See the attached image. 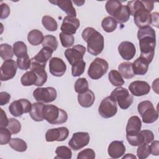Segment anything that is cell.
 I'll list each match as a JSON object with an SVG mask.
<instances>
[{
  "label": "cell",
  "instance_id": "cell-13",
  "mask_svg": "<svg viewBox=\"0 0 159 159\" xmlns=\"http://www.w3.org/2000/svg\"><path fill=\"white\" fill-rule=\"evenodd\" d=\"M17 65L13 60H5L0 68V80L2 81H7L13 78L17 72Z\"/></svg>",
  "mask_w": 159,
  "mask_h": 159
},
{
  "label": "cell",
  "instance_id": "cell-11",
  "mask_svg": "<svg viewBox=\"0 0 159 159\" xmlns=\"http://www.w3.org/2000/svg\"><path fill=\"white\" fill-rule=\"evenodd\" d=\"M86 52V48L81 45L78 44L72 48L66 49L65 51V56L68 63L72 66L75 63L83 60Z\"/></svg>",
  "mask_w": 159,
  "mask_h": 159
},
{
  "label": "cell",
  "instance_id": "cell-30",
  "mask_svg": "<svg viewBox=\"0 0 159 159\" xmlns=\"http://www.w3.org/2000/svg\"><path fill=\"white\" fill-rule=\"evenodd\" d=\"M44 36L42 32L37 29L30 31L27 35V40L30 44L32 45H39L43 40Z\"/></svg>",
  "mask_w": 159,
  "mask_h": 159
},
{
  "label": "cell",
  "instance_id": "cell-10",
  "mask_svg": "<svg viewBox=\"0 0 159 159\" xmlns=\"http://www.w3.org/2000/svg\"><path fill=\"white\" fill-rule=\"evenodd\" d=\"M31 102L26 99L14 101L9 106L10 113L14 117H20L24 113L29 112L32 109Z\"/></svg>",
  "mask_w": 159,
  "mask_h": 159
},
{
  "label": "cell",
  "instance_id": "cell-2",
  "mask_svg": "<svg viewBox=\"0 0 159 159\" xmlns=\"http://www.w3.org/2000/svg\"><path fill=\"white\" fill-rule=\"evenodd\" d=\"M137 38L139 41L140 50V57L150 64L155 54L156 46L155 31L150 26L140 28L137 32Z\"/></svg>",
  "mask_w": 159,
  "mask_h": 159
},
{
  "label": "cell",
  "instance_id": "cell-15",
  "mask_svg": "<svg viewBox=\"0 0 159 159\" xmlns=\"http://www.w3.org/2000/svg\"><path fill=\"white\" fill-rule=\"evenodd\" d=\"M80 25V20L76 17L67 16L64 17L60 29L62 32L75 34Z\"/></svg>",
  "mask_w": 159,
  "mask_h": 159
},
{
  "label": "cell",
  "instance_id": "cell-23",
  "mask_svg": "<svg viewBox=\"0 0 159 159\" xmlns=\"http://www.w3.org/2000/svg\"><path fill=\"white\" fill-rule=\"evenodd\" d=\"M53 52V51L50 48L43 47L35 56L31 58V61L45 66L47 61L51 58Z\"/></svg>",
  "mask_w": 159,
  "mask_h": 159
},
{
  "label": "cell",
  "instance_id": "cell-42",
  "mask_svg": "<svg viewBox=\"0 0 159 159\" xmlns=\"http://www.w3.org/2000/svg\"><path fill=\"white\" fill-rule=\"evenodd\" d=\"M59 37L61 43L63 47L68 48L72 46L74 43L75 38L73 35L72 34H66L61 32L59 34Z\"/></svg>",
  "mask_w": 159,
  "mask_h": 159
},
{
  "label": "cell",
  "instance_id": "cell-26",
  "mask_svg": "<svg viewBox=\"0 0 159 159\" xmlns=\"http://www.w3.org/2000/svg\"><path fill=\"white\" fill-rule=\"evenodd\" d=\"M43 106L44 104L40 102L32 104V109L29 112V115L36 122H40L44 120L42 112Z\"/></svg>",
  "mask_w": 159,
  "mask_h": 159
},
{
  "label": "cell",
  "instance_id": "cell-44",
  "mask_svg": "<svg viewBox=\"0 0 159 159\" xmlns=\"http://www.w3.org/2000/svg\"><path fill=\"white\" fill-rule=\"evenodd\" d=\"M150 154V146L148 143H142L138 146L137 155L139 159L147 158Z\"/></svg>",
  "mask_w": 159,
  "mask_h": 159
},
{
  "label": "cell",
  "instance_id": "cell-40",
  "mask_svg": "<svg viewBox=\"0 0 159 159\" xmlns=\"http://www.w3.org/2000/svg\"><path fill=\"white\" fill-rule=\"evenodd\" d=\"M58 42L56 37L52 35H47L44 37L42 42L43 47H48L52 49L53 52L55 51L58 47Z\"/></svg>",
  "mask_w": 159,
  "mask_h": 159
},
{
  "label": "cell",
  "instance_id": "cell-46",
  "mask_svg": "<svg viewBox=\"0 0 159 159\" xmlns=\"http://www.w3.org/2000/svg\"><path fill=\"white\" fill-rule=\"evenodd\" d=\"M7 129L12 134H17L21 130V124L18 120L14 118H10L9 119Z\"/></svg>",
  "mask_w": 159,
  "mask_h": 159
},
{
  "label": "cell",
  "instance_id": "cell-22",
  "mask_svg": "<svg viewBox=\"0 0 159 159\" xmlns=\"http://www.w3.org/2000/svg\"><path fill=\"white\" fill-rule=\"evenodd\" d=\"M49 2L58 6L63 11H64L68 16L76 17V12L72 1L69 0H58V1H49Z\"/></svg>",
  "mask_w": 159,
  "mask_h": 159
},
{
  "label": "cell",
  "instance_id": "cell-48",
  "mask_svg": "<svg viewBox=\"0 0 159 159\" xmlns=\"http://www.w3.org/2000/svg\"><path fill=\"white\" fill-rule=\"evenodd\" d=\"M95 152L91 148H86L80 152L77 156V159H94L95 158Z\"/></svg>",
  "mask_w": 159,
  "mask_h": 159
},
{
  "label": "cell",
  "instance_id": "cell-31",
  "mask_svg": "<svg viewBox=\"0 0 159 159\" xmlns=\"http://www.w3.org/2000/svg\"><path fill=\"white\" fill-rule=\"evenodd\" d=\"M9 145L13 150L19 152H25L27 148V143L19 138H12L9 142Z\"/></svg>",
  "mask_w": 159,
  "mask_h": 159
},
{
  "label": "cell",
  "instance_id": "cell-27",
  "mask_svg": "<svg viewBox=\"0 0 159 159\" xmlns=\"http://www.w3.org/2000/svg\"><path fill=\"white\" fill-rule=\"evenodd\" d=\"M122 6V3L119 1L110 0L106 2L105 7L107 12L114 18L121 10Z\"/></svg>",
  "mask_w": 159,
  "mask_h": 159
},
{
  "label": "cell",
  "instance_id": "cell-38",
  "mask_svg": "<svg viewBox=\"0 0 159 159\" xmlns=\"http://www.w3.org/2000/svg\"><path fill=\"white\" fill-rule=\"evenodd\" d=\"M140 145L142 143H150L154 140V134L150 130H143L138 134Z\"/></svg>",
  "mask_w": 159,
  "mask_h": 159
},
{
  "label": "cell",
  "instance_id": "cell-19",
  "mask_svg": "<svg viewBox=\"0 0 159 159\" xmlns=\"http://www.w3.org/2000/svg\"><path fill=\"white\" fill-rule=\"evenodd\" d=\"M142 127V121L137 116H133L128 120L126 126V137L137 135Z\"/></svg>",
  "mask_w": 159,
  "mask_h": 159
},
{
  "label": "cell",
  "instance_id": "cell-3",
  "mask_svg": "<svg viewBox=\"0 0 159 159\" xmlns=\"http://www.w3.org/2000/svg\"><path fill=\"white\" fill-rule=\"evenodd\" d=\"M83 39L87 43V50L89 53L97 56L104 49V39L103 36L93 27H88L82 32Z\"/></svg>",
  "mask_w": 159,
  "mask_h": 159
},
{
  "label": "cell",
  "instance_id": "cell-37",
  "mask_svg": "<svg viewBox=\"0 0 159 159\" xmlns=\"http://www.w3.org/2000/svg\"><path fill=\"white\" fill-rule=\"evenodd\" d=\"M57 156L55 158L60 159H70L72 157V152L71 149L66 146H59L55 150Z\"/></svg>",
  "mask_w": 159,
  "mask_h": 159
},
{
  "label": "cell",
  "instance_id": "cell-50",
  "mask_svg": "<svg viewBox=\"0 0 159 159\" xmlns=\"http://www.w3.org/2000/svg\"><path fill=\"white\" fill-rule=\"evenodd\" d=\"M1 116H0V127H6L9 124V119L7 118L5 112L2 109H0Z\"/></svg>",
  "mask_w": 159,
  "mask_h": 159
},
{
  "label": "cell",
  "instance_id": "cell-35",
  "mask_svg": "<svg viewBox=\"0 0 159 159\" xmlns=\"http://www.w3.org/2000/svg\"><path fill=\"white\" fill-rule=\"evenodd\" d=\"M13 51L17 58L21 57L28 54L27 45L22 41H17L13 44Z\"/></svg>",
  "mask_w": 159,
  "mask_h": 159
},
{
  "label": "cell",
  "instance_id": "cell-20",
  "mask_svg": "<svg viewBox=\"0 0 159 159\" xmlns=\"http://www.w3.org/2000/svg\"><path fill=\"white\" fill-rule=\"evenodd\" d=\"M108 155L113 158H120L125 152V147L122 141H112L107 148Z\"/></svg>",
  "mask_w": 159,
  "mask_h": 159
},
{
  "label": "cell",
  "instance_id": "cell-21",
  "mask_svg": "<svg viewBox=\"0 0 159 159\" xmlns=\"http://www.w3.org/2000/svg\"><path fill=\"white\" fill-rule=\"evenodd\" d=\"M45 66L31 61L30 70L34 71L37 75L38 80L35 84L37 86H42L47 80V73L45 70Z\"/></svg>",
  "mask_w": 159,
  "mask_h": 159
},
{
  "label": "cell",
  "instance_id": "cell-6",
  "mask_svg": "<svg viewBox=\"0 0 159 159\" xmlns=\"http://www.w3.org/2000/svg\"><path fill=\"white\" fill-rule=\"evenodd\" d=\"M109 68V65L106 60L101 58H96L90 64L88 75L93 80H99L106 74Z\"/></svg>",
  "mask_w": 159,
  "mask_h": 159
},
{
  "label": "cell",
  "instance_id": "cell-12",
  "mask_svg": "<svg viewBox=\"0 0 159 159\" xmlns=\"http://www.w3.org/2000/svg\"><path fill=\"white\" fill-rule=\"evenodd\" d=\"M90 140L89 134L88 132H78L74 133L68 142L69 147L73 150H78L86 146Z\"/></svg>",
  "mask_w": 159,
  "mask_h": 159
},
{
  "label": "cell",
  "instance_id": "cell-41",
  "mask_svg": "<svg viewBox=\"0 0 159 159\" xmlns=\"http://www.w3.org/2000/svg\"><path fill=\"white\" fill-rule=\"evenodd\" d=\"M75 90L78 94H81L89 89V84L87 80L84 78H80L75 83Z\"/></svg>",
  "mask_w": 159,
  "mask_h": 159
},
{
  "label": "cell",
  "instance_id": "cell-34",
  "mask_svg": "<svg viewBox=\"0 0 159 159\" xmlns=\"http://www.w3.org/2000/svg\"><path fill=\"white\" fill-rule=\"evenodd\" d=\"M43 26L48 31L53 32L57 30L58 24L55 19L50 16H44L42 19Z\"/></svg>",
  "mask_w": 159,
  "mask_h": 159
},
{
  "label": "cell",
  "instance_id": "cell-45",
  "mask_svg": "<svg viewBox=\"0 0 159 159\" xmlns=\"http://www.w3.org/2000/svg\"><path fill=\"white\" fill-rule=\"evenodd\" d=\"M16 62L18 68L22 70H28L31 65V59H30L28 54L17 58Z\"/></svg>",
  "mask_w": 159,
  "mask_h": 159
},
{
  "label": "cell",
  "instance_id": "cell-14",
  "mask_svg": "<svg viewBox=\"0 0 159 159\" xmlns=\"http://www.w3.org/2000/svg\"><path fill=\"white\" fill-rule=\"evenodd\" d=\"M68 135V129L65 127H60L48 130L45 134V139L48 142H62L67 139Z\"/></svg>",
  "mask_w": 159,
  "mask_h": 159
},
{
  "label": "cell",
  "instance_id": "cell-51",
  "mask_svg": "<svg viewBox=\"0 0 159 159\" xmlns=\"http://www.w3.org/2000/svg\"><path fill=\"white\" fill-rule=\"evenodd\" d=\"M11 99V95L5 91L0 93V105L3 106L7 104Z\"/></svg>",
  "mask_w": 159,
  "mask_h": 159
},
{
  "label": "cell",
  "instance_id": "cell-29",
  "mask_svg": "<svg viewBox=\"0 0 159 159\" xmlns=\"http://www.w3.org/2000/svg\"><path fill=\"white\" fill-rule=\"evenodd\" d=\"M38 77L36 73L30 70L25 73L20 78L21 84L24 86H29L32 85H35L37 82Z\"/></svg>",
  "mask_w": 159,
  "mask_h": 159
},
{
  "label": "cell",
  "instance_id": "cell-4",
  "mask_svg": "<svg viewBox=\"0 0 159 159\" xmlns=\"http://www.w3.org/2000/svg\"><path fill=\"white\" fill-rule=\"evenodd\" d=\"M42 112L44 119L51 124H63L68 119L66 112L53 104L44 105Z\"/></svg>",
  "mask_w": 159,
  "mask_h": 159
},
{
  "label": "cell",
  "instance_id": "cell-53",
  "mask_svg": "<svg viewBox=\"0 0 159 159\" xmlns=\"http://www.w3.org/2000/svg\"><path fill=\"white\" fill-rule=\"evenodd\" d=\"M158 13L156 12L151 14L152 24L156 27H158Z\"/></svg>",
  "mask_w": 159,
  "mask_h": 159
},
{
  "label": "cell",
  "instance_id": "cell-9",
  "mask_svg": "<svg viewBox=\"0 0 159 159\" xmlns=\"http://www.w3.org/2000/svg\"><path fill=\"white\" fill-rule=\"evenodd\" d=\"M33 96L38 102L49 103L56 99L57 93L53 87L37 88L33 91Z\"/></svg>",
  "mask_w": 159,
  "mask_h": 159
},
{
  "label": "cell",
  "instance_id": "cell-28",
  "mask_svg": "<svg viewBox=\"0 0 159 159\" xmlns=\"http://www.w3.org/2000/svg\"><path fill=\"white\" fill-rule=\"evenodd\" d=\"M118 70L125 79H130L135 76L132 69V63L129 61L121 63L118 66Z\"/></svg>",
  "mask_w": 159,
  "mask_h": 159
},
{
  "label": "cell",
  "instance_id": "cell-5",
  "mask_svg": "<svg viewBox=\"0 0 159 159\" xmlns=\"http://www.w3.org/2000/svg\"><path fill=\"white\" fill-rule=\"evenodd\" d=\"M137 110L142 117V121L145 124L153 123L158 119V111L155 109L150 101L146 100L139 102L137 106Z\"/></svg>",
  "mask_w": 159,
  "mask_h": 159
},
{
  "label": "cell",
  "instance_id": "cell-49",
  "mask_svg": "<svg viewBox=\"0 0 159 159\" xmlns=\"http://www.w3.org/2000/svg\"><path fill=\"white\" fill-rule=\"evenodd\" d=\"M1 19H6L7 18L10 14V8L9 6L6 3H2L1 4Z\"/></svg>",
  "mask_w": 159,
  "mask_h": 159
},
{
  "label": "cell",
  "instance_id": "cell-17",
  "mask_svg": "<svg viewBox=\"0 0 159 159\" xmlns=\"http://www.w3.org/2000/svg\"><path fill=\"white\" fill-rule=\"evenodd\" d=\"M129 89L132 95L135 96H142L149 93L150 86L145 81H134L129 86Z\"/></svg>",
  "mask_w": 159,
  "mask_h": 159
},
{
  "label": "cell",
  "instance_id": "cell-54",
  "mask_svg": "<svg viewBox=\"0 0 159 159\" xmlns=\"http://www.w3.org/2000/svg\"><path fill=\"white\" fill-rule=\"evenodd\" d=\"M134 158V159H135L136 158V157L135 156V155H133L132 153H127L125 156H124L123 157H122V158Z\"/></svg>",
  "mask_w": 159,
  "mask_h": 159
},
{
  "label": "cell",
  "instance_id": "cell-25",
  "mask_svg": "<svg viewBox=\"0 0 159 159\" xmlns=\"http://www.w3.org/2000/svg\"><path fill=\"white\" fill-rule=\"evenodd\" d=\"M149 63L140 57L137 58L132 63V69L135 75H143L148 70Z\"/></svg>",
  "mask_w": 159,
  "mask_h": 159
},
{
  "label": "cell",
  "instance_id": "cell-18",
  "mask_svg": "<svg viewBox=\"0 0 159 159\" xmlns=\"http://www.w3.org/2000/svg\"><path fill=\"white\" fill-rule=\"evenodd\" d=\"M118 52L124 60H130L134 57L136 48L133 43L129 41H124L118 46Z\"/></svg>",
  "mask_w": 159,
  "mask_h": 159
},
{
  "label": "cell",
  "instance_id": "cell-39",
  "mask_svg": "<svg viewBox=\"0 0 159 159\" xmlns=\"http://www.w3.org/2000/svg\"><path fill=\"white\" fill-rule=\"evenodd\" d=\"M130 12L127 6L123 5L121 10L118 13V14L114 18L117 22L120 24H123L128 21L130 18Z\"/></svg>",
  "mask_w": 159,
  "mask_h": 159
},
{
  "label": "cell",
  "instance_id": "cell-16",
  "mask_svg": "<svg viewBox=\"0 0 159 159\" xmlns=\"http://www.w3.org/2000/svg\"><path fill=\"white\" fill-rule=\"evenodd\" d=\"M66 70V65L61 58L53 57L49 61L50 73L54 76L60 77L63 76Z\"/></svg>",
  "mask_w": 159,
  "mask_h": 159
},
{
  "label": "cell",
  "instance_id": "cell-36",
  "mask_svg": "<svg viewBox=\"0 0 159 159\" xmlns=\"http://www.w3.org/2000/svg\"><path fill=\"white\" fill-rule=\"evenodd\" d=\"M14 51L12 47L7 43H2L0 45V56L3 60L11 59L14 56Z\"/></svg>",
  "mask_w": 159,
  "mask_h": 159
},
{
  "label": "cell",
  "instance_id": "cell-1",
  "mask_svg": "<svg viewBox=\"0 0 159 159\" xmlns=\"http://www.w3.org/2000/svg\"><path fill=\"white\" fill-rule=\"evenodd\" d=\"M130 12L134 16L135 25L139 28L150 26L152 24L150 12L153 9L154 2L152 1H130L127 4Z\"/></svg>",
  "mask_w": 159,
  "mask_h": 159
},
{
  "label": "cell",
  "instance_id": "cell-24",
  "mask_svg": "<svg viewBox=\"0 0 159 159\" xmlns=\"http://www.w3.org/2000/svg\"><path fill=\"white\" fill-rule=\"evenodd\" d=\"M94 101L95 96L91 89H88L86 92L78 95V103L83 107L88 108L92 106Z\"/></svg>",
  "mask_w": 159,
  "mask_h": 159
},
{
  "label": "cell",
  "instance_id": "cell-8",
  "mask_svg": "<svg viewBox=\"0 0 159 159\" xmlns=\"http://www.w3.org/2000/svg\"><path fill=\"white\" fill-rule=\"evenodd\" d=\"M98 111L100 116L103 118L112 117L117 112V102L111 96H107L101 102Z\"/></svg>",
  "mask_w": 159,
  "mask_h": 159
},
{
  "label": "cell",
  "instance_id": "cell-43",
  "mask_svg": "<svg viewBox=\"0 0 159 159\" xmlns=\"http://www.w3.org/2000/svg\"><path fill=\"white\" fill-rule=\"evenodd\" d=\"M85 67H86V63L83 60L75 63L71 66L72 76L74 77L80 76L84 73Z\"/></svg>",
  "mask_w": 159,
  "mask_h": 159
},
{
  "label": "cell",
  "instance_id": "cell-47",
  "mask_svg": "<svg viewBox=\"0 0 159 159\" xmlns=\"http://www.w3.org/2000/svg\"><path fill=\"white\" fill-rule=\"evenodd\" d=\"M11 132L6 127H0V143L6 145L9 142L11 139Z\"/></svg>",
  "mask_w": 159,
  "mask_h": 159
},
{
  "label": "cell",
  "instance_id": "cell-52",
  "mask_svg": "<svg viewBox=\"0 0 159 159\" xmlns=\"http://www.w3.org/2000/svg\"><path fill=\"white\" fill-rule=\"evenodd\" d=\"M152 144L150 146V153L153 155L158 156L159 155V142L158 140L152 142Z\"/></svg>",
  "mask_w": 159,
  "mask_h": 159
},
{
  "label": "cell",
  "instance_id": "cell-7",
  "mask_svg": "<svg viewBox=\"0 0 159 159\" xmlns=\"http://www.w3.org/2000/svg\"><path fill=\"white\" fill-rule=\"evenodd\" d=\"M111 96L117 102L118 105L122 109H128L134 101L133 96L129 93V91L120 86L116 88L111 92Z\"/></svg>",
  "mask_w": 159,
  "mask_h": 159
},
{
  "label": "cell",
  "instance_id": "cell-33",
  "mask_svg": "<svg viewBox=\"0 0 159 159\" xmlns=\"http://www.w3.org/2000/svg\"><path fill=\"white\" fill-rule=\"evenodd\" d=\"M108 79L110 83L115 86L119 87L125 83L121 75L115 70H112L109 72L108 75Z\"/></svg>",
  "mask_w": 159,
  "mask_h": 159
},
{
  "label": "cell",
  "instance_id": "cell-32",
  "mask_svg": "<svg viewBox=\"0 0 159 159\" xmlns=\"http://www.w3.org/2000/svg\"><path fill=\"white\" fill-rule=\"evenodd\" d=\"M117 22L112 17L107 16L104 17L101 22L102 28L106 32H112L117 28Z\"/></svg>",
  "mask_w": 159,
  "mask_h": 159
}]
</instances>
